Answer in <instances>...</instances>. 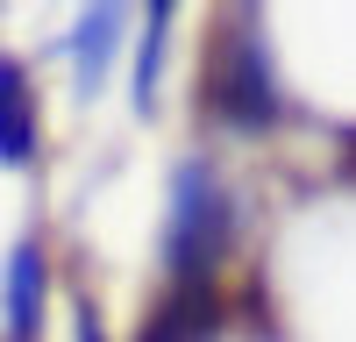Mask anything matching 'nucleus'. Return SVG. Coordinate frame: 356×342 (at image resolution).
Masks as SVG:
<instances>
[{
  "mask_svg": "<svg viewBox=\"0 0 356 342\" xmlns=\"http://www.w3.org/2000/svg\"><path fill=\"white\" fill-rule=\"evenodd\" d=\"M164 36H171V15L150 8V15H143V43H136V79H129L136 107H150V100H157V79H164Z\"/></svg>",
  "mask_w": 356,
  "mask_h": 342,
  "instance_id": "obj_6",
  "label": "nucleus"
},
{
  "mask_svg": "<svg viewBox=\"0 0 356 342\" xmlns=\"http://www.w3.org/2000/svg\"><path fill=\"white\" fill-rule=\"evenodd\" d=\"M207 100H214V122L235 136H264L278 122V93H271V65L250 36V22H221L214 65H207Z\"/></svg>",
  "mask_w": 356,
  "mask_h": 342,
  "instance_id": "obj_2",
  "label": "nucleus"
},
{
  "mask_svg": "<svg viewBox=\"0 0 356 342\" xmlns=\"http://www.w3.org/2000/svg\"><path fill=\"white\" fill-rule=\"evenodd\" d=\"M43 150V122H36V86H29L22 57L0 50V164L8 171H29Z\"/></svg>",
  "mask_w": 356,
  "mask_h": 342,
  "instance_id": "obj_4",
  "label": "nucleus"
},
{
  "mask_svg": "<svg viewBox=\"0 0 356 342\" xmlns=\"http://www.w3.org/2000/svg\"><path fill=\"white\" fill-rule=\"evenodd\" d=\"M122 28H129L122 8H86L72 22V79H79V93H100L107 86L114 57H122Z\"/></svg>",
  "mask_w": 356,
  "mask_h": 342,
  "instance_id": "obj_5",
  "label": "nucleus"
},
{
  "mask_svg": "<svg viewBox=\"0 0 356 342\" xmlns=\"http://www.w3.org/2000/svg\"><path fill=\"white\" fill-rule=\"evenodd\" d=\"M235 250V200L207 157H186L171 171V214H164V271L171 285H221V264Z\"/></svg>",
  "mask_w": 356,
  "mask_h": 342,
  "instance_id": "obj_1",
  "label": "nucleus"
},
{
  "mask_svg": "<svg viewBox=\"0 0 356 342\" xmlns=\"http://www.w3.org/2000/svg\"><path fill=\"white\" fill-rule=\"evenodd\" d=\"M50 314V256L36 236H22L0 264V335L8 342H36Z\"/></svg>",
  "mask_w": 356,
  "mask_h": 342,
  "instance_id": "obj_3",
  "label": "nucleus"
}]
</instances>
